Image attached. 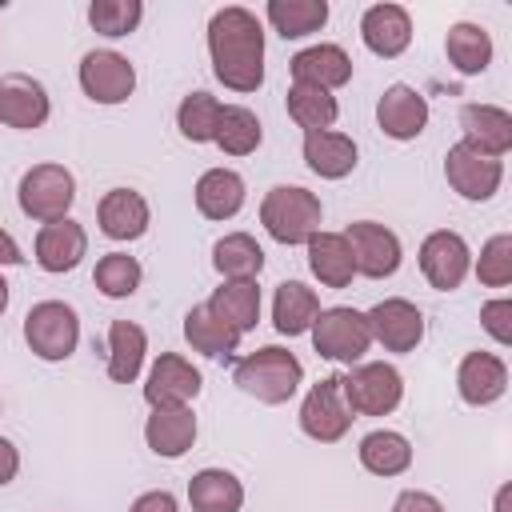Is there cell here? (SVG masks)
Returning a JSON list of instances; mask_svg holds the SVG:
<instances>
[{
	"label": "cell",
	"mask_w": 512,
	"mask_h": 512,
	"mask_svg": "<svg viewBox=\"0 0 512 512\" xmlns=\"http://www.w3.org/2000/svg\"><path fill=\"white\" fill-rule=\"evenodd\" d=\"M208 56L212 72L232 92H256L264 84V28L260 20L228 4L208 20Z\"/></svg>",
	"instance_id": "1"
},
{
	"label": "cell",
	"mask_w": 512,
	"mask_h": 512,
	"mask_svg": "<svg viewBox=\"0 0 512 512\" xmlns=\"http://www.w3.org/2000/svg\"><path fill=\"white\" fill-rule=\"evenodd\" d=\"M232 380H236L240 392L256 396L260 404H284V400L296 396V388L304 380V364L288 348L268 344V348H256V352L240 356L236 368H232Z\"/></svg>",
	"instance_id": "2"
},
{
	"label": "cell",
	"mask_w": 512,
	"mask_h": 512,
	"mask_svg": "<svg viewBox=\"0 0 512 512\" xmlns=\"http://www.w3.org/2000/svg\"><path fill=\"white\" fill-rule=\"evenodd\" d=\"M320 216V196L300 184H276L260 204V224L280 244H308V236L320 232Z\"/></svg>",
	"instance_id": "3"
},
{
	"label": "cell",
	"mask_w": 512,
	"mask_h": 512,
	"mask_svg": "<svg viewBox=\"0 0 512 512\" xmlns=\"http://www.w3.org/2000/svg\"><path fill=\"white\" fill-rule=\"evenodd\" d=\"M340 396L352 416H388L404 400V380L392 364L368 360V364H352L340 376Z\"/></svg>",
	"instance_id": "4"
},
{
	"label": "cell",
	"mask_w": 512,
	"mask_h": 512,
	"mask_svg": "<svg viewBox=\"0 0 512 512\" xmlns=\"http://www.w3.org/2000/svg\"><path fill=\"white\" fill-rule=\"evenodd\" d=\"M312 344H316V352L324 356V360H332V364H360L364 360V352L372 348V332H368V320H364V312H356V308H320V316L312 320Z\"/></svg>",
	"instance_id": "5"
},
{
	"label": "cell",
	"mask_w": 512,
	"mask_h": 512,
	"mask_svg": "<svg viewBox=\"0 0 512 512\" xmlns=\"http://www.w3.org/2000/svg\"><path fill=\"white\" fill-rule=\"evenodd\" d=\"M16 200H20V212L28 220H40V224H52V220H64L72 200H76V180L64 164H36L20 176V188H16Z\"/></svg>",
	"instance_id": "6"
},
{
	"label": "cell",
	"mask_w": 512,
	"mask_h": 512,
	"mask_svg": "<svg viewBox=\"0 0 512 512\" xmlns=\"http://www.w3.org/2000/svg\"><path fill=\"white\" fill-rule=\"evenodd\" d=\"M24 340L40 360H68L80 344V320L64 300H40L24 316Z\"/></svg>",
	"instance_id": "7"
},
{
	"label": "cell",
	"mask_w": 512,
	"mask_h": 512,
	"mask_svg": "<svg viewBox=\"0 0 512 512\" xmlns=\"http://www.w3.org/2000/svg\"><path fill=\"white\" fill-rule=\"evenodd\" d=\"M80 88L96 104H124L136 92V68L112 48H92L80 60Z\"/></svg>",
	"instance_id": "8"
},
{
	"label": "cell",
	"mask_w": 512,
	"mask_h": 512,
	"mask_svg": "<svg viewBox=\"0 0 512 512\" xmlns=\"http://www.w3.org/2000/svg\"><path fill=\"white\" fill-rule=\"evenodd\" d=\"M352 420L356 416L348 412V404L340 396V376H324L320 384L308 388V396L300 404V428H304V436H312L320 444H336L352 428Z\"/></svg>",
	"instance_id": "9"
},
{
	"label": "cell",
	"mask_w": 512,
	"mask_h": 512,
	"mask_svg": "<svg viewBox=\"0 0 512 512\" xmlns=\"http://www.w3.org/2000/svg\"><path fill=\"white\" fill-rule=\"evenodd\" d=\"M444 176L464 200H492L504 180V160L476 152L472 144H452L444 156Z\"/></svg>",
	"instance_id": "10"
},
{
	"label": "cell",
	"mask_w": 512,
	"mask_h": 512,
	"mask_svg": "<svg viewBox=\"0 0 512 512\" xmlns=\"http://www.w3.org/2000/svg\"><path fill=\"white\" fill-rule=\"evenodd\" d=\"M344 240L352 248V264H356L360 276L384 280V276H392L400 268L404 252H400V236L392 228H384L376 220H356V224H348Z\"/></svg>",
	"instance_id": "11"
},
{
	"label": "cell",
	"mask_w": 512,
	"mask_h": 512,
	"mask_svg": "<svg viewBox=\"0 0 512 512\" xmlns=\"http://www.w3.org/2000/svg\"><path fill=\"white\" fill-rule=\"evenodd\" d=\"M468 268H472V252H468V244H464L460 232L440 228V232H428L424 236V244H420V272H424V280L436 292L460 288L464 276H468Z\"/></svg>",
	"instance_id": "12"
},
{
	"label": "cell",
	"mask_w": 512,
	"mask_h": 512,
	"mask_svg": "<svg viewBox=\"0 0 512 512\" xmlns=\"http://www.w3.org/2000/svg\"><path fill=\"white\" fill-rule=\"evenodd\" d=\"M364 320H368L372 340L384 352H412L424 340V312L404 296L380 300L372 312H364Z\"/></svg>",
	"instance_id": "13"
},
{
	"label": "cell",
	"mask_w": 512,
	"mask_h": 512,
	"mask_svg": "<svg viewBox=\"0 0 512 512\" xmlns=\"http://www.w3.org/2000/svg\"><path fill=\"white\" fill-rule=\"evenodd\" d=\"M200 396V372L192 368V360L176 356V352H164L152 372H148V384H144V400L152 408H184Z\"/></svg>",
	"instance_id": "14"
},
{
	"label": "cell",
	"mask_w": 512,
	"mask_h": 512,
	"mask_svg": "<svg viewBox=\"0 0 512 512\" xmlns=\"http://www.w3.org/2000/svg\"><path fill=\"white\" fill-rule=\"evenodd\" d=\"M48 112H52V104H48V92L40 80L20 76V72L0 80V124L32 132L48 120Z\"/></svg>",
	"instance_id": "15"
},
{
	"label": "cell",
	"mask_w": 512,
	"mask_h": 512,
	"mask_svg": "<svg viewBox=\"0 0 512 512\" xmlns=\"http://www.w3.org/2000/svg\"><path fill=\"white\" fill-rule=\"evenodd\" d=\"M288 72H292V84L332 92V88H344L352 80V56L340 44H312L288 60Z\"/></svg>",
	"instance_id": "16"
},
{
	"label": "cell",
	"mask_w": 512,
	"mask_h": 512,
	"mask_svg": "<svg viewBox=\"0 0 512 512\" xmlns=\"http://www.w3.org/2000/svg\"><path fill=\"white\" fill-rule=\"evenodd\" d=\"M376 124L392 140H416L428 124V100L412 84H392L376 100Z\"/></svg>",
	"instance_id": "17"
},
{
	"label": "cell",
	"mask_w": 512,
	"mask_h": 512,
	"mask_svg": "<svg viewBox=\"0 0 512 512\" xmlns=\"http://www.w3.org/2000/svg\"><path fill=\"white\" fill-rule=\"evenodd\" d=\"M508 388V364L496 356V352H468L456 368V392L464 404L472 408H484V404H496Z\"/></svg>",
	"instance_id": "18"
},
{
	"label": "cell",
	"mask_w": 512,
	"mask_h": 512,
	"mask_svg": "<svg viewBox=\"0 0 512 512\" xmlns=\"http://www.w3.org/2000/svg\"><path fill=\"white\" fill-rule=\"evenodd\" d=\"M360 40L368 52L392 60L412 44V16L400 4H372L360 16Z\"/></svg>",
	"instance_id": "19"
},
{
	"label": "cell",
	"mask_w": 512,
	"mask_h": 512,
	"mask_svg": "<svg viewBox=\"0 0 512 512\" xmlns=\"http://www.w3.org/2000/svg\"><path fill=\"white\" fill-rule=\"evenodd\" d=\"M460 128H464V144H472L484 156L504 160V152L512 148V116L500 104H464Z\"/></svg>",
	"instance_id": "20"
},
{
	"label": "cell",
	"mask_w": 512,
	"mask_h": 512,
	"mask_svg": "<svg viewBox=\"0 0 512 512\" xmlns=\"http://www.w3.org/2000/svg\"><path fill=\"white\" fill-rule=\"evenodd\" d=\"M96 220H100V232H104L108 240H140V236L148 232L152 212H148V200H144L140 192H132V188H112V192L100 196Z\"/></svg>",
	"instance_id": "21"
},
{
	"label": "cell",
	"mask_w": 512,
	"mask_h": 512,
	"mask_svg": "<svg viewBox=\"0 0 512 512\" xmlns=\"http://www.w3.org/2000/svg\"><path fill=\"white\" fill-rule=\"evenodd\" d=\"M88 252V232L76 220H52L36 232V264L44 272H72Z\"/></svg>",
	"instance_id": "22"
},
{
	"label": "cell",
	"mask_w": 512,
	"mask_h": 512,
	"mask_svg": "<svg viewBox=\"0 0 512 512\" xmlns=\"http://www.w3.org/2000/svg\"><path fill=\"white\" fill-rule=\"evenodd\" d=\"M144 440L164 460L184 456L196 444V416H192V408L188 404L184 408H152V416L144 424Z\"/></svg>",
	"instance_id": "23"
},
{
	"label": "cell",
	"mask_w": 512,
	"mask_h": 512,
	"mask_svg": "<svg viewBox=\"0 0 512 512\" xmlns=\"http://www.w3.org/2000/svg\"><path fill=\"white\" fill-rule=\"evenodd\" d=\"M308 268L324 288H348L356 276L352 248L344 232H312L308 236Z\"/></svg>",
	"instance_id": "24"
},
{
	"label": "cell",
	"mask_w": 512,
	"mask_h": 512,
	"mask_svg": "<svg viewBox=\"0 0 512 512\" xmlns=\"http://www.w3.org/2000/svg\"><path fill=\"white\" fill-rule=\"evenodd\" d=\"M304 164L320 180H344L356 168V140L344 132H304Z\"/></svg>",
	"instance_id": "25"
},
{
	"label": "cell",
	"mask_w": 512,
	"mask_h": 512,
	"mask_svg": "<svg viewBox=\"0 0 512 512\" xmlns=\"http://www.w3.org/2000/svg\"><path fill=\"white\" fill-rule=\"evenodd\" d=\"M148 336L132 320H112L108 324V380L112 384H132L144 368Z\"/></svg>",
	"instance_id": "26"
},
{
	"label": "cell",
	"mask_w": 512,
	"mask_h": 512,
	"mask_svg": "<svg viewBox=\"0 0 512 512\" xmlns=\"http://www.w3.org/2000/svg\"><path fill=\"white\" fill-rule=\"evenodd\" d=\"M196 208L208 220H232L244 208V180L232 168H208L196 180Z\"/></svg>",
	"instance_id": "27"
},
{
	"label": "cell",
	"mask_w": 512,
	"mask_h": 512,
	"mask_svg": "<svg viewBox=\"0 0 512 512\" xmlns=\"http://www.w3.org/2000/svg\"><path fill=\"white\" fill-rule=\"evenodd\" d=\"M188 504H192V512H240L244 484L224 468H200L188 480Z\"/></svg>",
	"instance_id": "28"
},
{
	"label": "cell",
	"mask_w": 512,
	"mask_h": 512,
	"mask_svg": "<svg viewBox=\"0 0 512 512\" xmlns=\"http://www.w3.org/2000/svg\"><path fill=\"white\" fill-rule=\"evenodd\" d=\"M320 316V300L308 284L300 280H284L272 296V324L280 336H300L312 328V320Z\"/></svg>",
	"instance_id": "29"
},
{
	"label": "cell",
	"mask_w": 512,
	"mask_h": 512,
	"mask_svg": "<svg viewBox=\"0 0 512 512\" xmlns=\"http://www.w3.org/2000/svg\"><path fill=\"white\" fill-rule=\"evenodd\" d=\"M184 340L192 344V352H204V356L220 360V356H232L236 352L240 332L232 324H224L208 304H196L184 316Z\"/></svg>",
	"instance_id": "30"
},
{
	"label": "cell",
	"mask_w": 512,
	"mask_h": 512,
	"mask_svg": "<svg viewBox=\"0 0 512 512\" xmlns=\"http://www.w3.org/2000/svg\"><path fill=\"white\" fill-rule=\"evenodd\" d=\"M444 52L452 60V68L460 76H480L488 64H492V36L480 28V24H452L448 36H444Z\"/></svg>",
	"instance_id": "31"
},
{
	"label": "cell",
	"mask_w": 512,
	"mask_h": 512,
	"mask_svg": "<svg viewBox=\"0 0 512 512\" xmlns=\"http://www.w3.org/2000/svg\"><path fill=\"white\" fill-rule=\"evenodd\" d=\"M208 308H212L224 324H232V328L244 336V332L256 328V320H260V288H256V280H224V284L212 292Z\"/></svg>",
	"instance_id": "32"
},
{
	"label": "cell",
	"mask_w": 512,
	"mask_h": 512,
	"mask_svg": "<svg viewBox=\"0 0 512 512\" xmlns=\"http://www.w3.org/2000/svg\"><path fill=\"white\" fill-rule=\"evenodd\" d=\"M356 452H360V464H364L372 476H400V472H408V464H412V444H408V436H400V432H392V428L368 432Z\"/></svg>",
	"instance_id": "33"
},
{
	"label": "cell",
	"mask_w": 512,
	"mask_h": 512,
	"mask_svg": "<svg viewBox=\"0 0 512 512\" xmlns=\"http://www.w3.org/2000/svg\"><path fill=\"white\" fill-rule=\"evenodd\" d=\"M268 24L284 36V40H300L312 36L328 24V0H268Z\"/></svg>",
	"instance_id": "34"
},
{
	"label": "cell",
	"mask_w": 512,
	"mask_h": 512,
	"mask_svg": "<svg viewBox=\"0 0 512 512\" xmlns=\"http://www.w3.org/2000/svg\"><path fill=\"white\" fill-rule=\"evenodd\" d=\"M212 264L224 280H256L264 268V248L248 232H228L212 248Z\"/></svg>",
	"instance_id": "35"
},
{
	"label": "cell",
	"mask_w": 512,
	"mask_h": 512,
	"mask_svg": "<svg viewBox=\"0 0 512 512\" xmlns=\"http://www.w3.org/2000/svg\"><path fill=\"white\" fill-rule=\"evenodd\" d=\"M288 116L304 128V132H328L340 116V104L332 92L324 88H308V84H292L288 88Z\"/></svg>",
	"instance_id": "36"
},
{
	"label": "cell",
	"mask_w": 512,
	"mask_h": 512,
	"mask_svg": "<svg viewBox=\"0 0 512 512\" xmlns=\"http://www.w3.org/2000/svg\"><path fill=\"white\" fill-rule=\"evenodd\" d=\"M260 140H264V132H260L256 112L244 104H224L212 144H220V152H228V156H248L260 148Z\"/></svg>",
	"instance_id": "37"
},
{
	"label": "cell",
	"mask_w": 512,
	"mask_h": 512,
	"mask_svg": "<svg viewBox=\"0 0 512 512\" xmlns=\"http://www.w3.org/2000/svg\"><path fill=\"white\" fill-rule=\"evenodd\" d=\"M220 112H224V104H220L212 92H192V96H184L180 108H176L180 136L192 140V144H208V140H216Z\"/></svg>",
	"instance_id": "38"
},
{
	"label": "cell",
	"mask_w": 512,
	"mask_h": 512,
	"mask_svg": "<svg viewBox=\"0 0 512 512\" xmlns=\"http://www.w3.org/2000/svg\"><path fill=\"white\" fill-rule=\"evenodd\" d=\"M92 280H96V288H100L108 300H124V296H132V292L140 288L144 268H140V260L128 256V252H108V256L96 260Z\"/></svg>",
	"instance_id": "39"
},
{
	"label": "cell",
	"mask_w": 512,
	"mask_h": 512,
	"mask_svg": "<svg viewBox=\"0 0 512 512\" xmlns=\"http://www.w3.org/2000/svg\"><path fill=\"white\" fill-rule=\"evenodd\" d=\"M144 16V4L140 0H92L88 4V24L104 36H128L136 32Z\"/></svg>",
	"instance_id": "40"
},
{
	"label": "cell",
	"mask_w": 512,
	"mask_h": 512,
	"mask_svg": "<svg viewBox=\"0 0 512 512\" xmlns=\"http://www.w3.org/2000/svg\"><path fill=\"white\" fill-rule=\"evenodd\" d=\"M476 280H480L484 288H504V284H512V236H508V232L492 236V240L480 248Z\"/></svg>",
	"instance_id": "41"
},
{
	"label": "cell",
	"mask_w": 512,
	"mask_h": 512,
	"mask_svg": "<svg viewBox=\"0 0 512 512\" xmlns=\"http://www.w3.org/2000/svg\"><path fill=\"white\" fill-rule=\"evenodd\" d=\"M480 324L484 332L496 340V344H512V300L500 296V300H488L480 308Z\"/></svg>",
	"instance_id": "42"
},
{
	"label": "cell",
	"mask_w": 512,
	"mask_h": 512,
	"mask_svg": "<svg viewBox=\"0 0 512 512\" xmlns=\"http://www.w3.org/2000/svg\"><path fill=\"white\" fill-rule=\"evenodd\" d=\"M392 512H444V504L432 496V492H420V488H408L396 496Z\"/></svg>",
	"instance_id": "43"
},
{
	"label": "cell",
	"mask_w": 512,
	"mask_h": 512,
	"mask_svg": "<svg viewBox=\"0 0 512 512\" xmlns=\"http://www.w3.org/2000/svg\"><path fill=\"white\" fill-rule=\"evenodd\" d=\"M128 512H180V504H176V496L172 492H144V496H136V504L128 508Z\"/></svg>",
	"instance_id": "44"
},
{
	"label": "cell",
	"mask_w": 512,
	"mask_h": 512,
	"mask_svg": "<svg viewBox=\"0 0 512 512\" xmlns=\"http://www.w3.org/2000/svg\"><path fill=\"white\" fill-rule=\"evenodd\" d=\"M16 472H20V452H16V444H12V440H4V436H0V488H4V484H12V480H16Z\"/></svg>",
	"instance_id": "45"
},
{
	"label": "cell",
	"mask_w": 512,
	"mask_h": 512,
	"mask_svg": "<svg viewBox=\"0 0 512 512\" xmlns=\"http://www.w3.org/2000/svg\"><path fill=\"white\" fill-rule=\"evenodd\" d=\"M24 256H20V244L0 228V264H20Z\"/></svg>",
	"instance_id": "46"
},
{
	"label": "cell",
	"mask_w": 512,
	"mask_h": 512,
	"mask_svg": "<svg viewBox=\"0 0 512 512\" xmlns=\"http://www.w3.org/2000/svg\"><path fill=\"white\" fill-rule=\"evenodd\" d=\"M508 496H512V488L504 484V488L496 492V512H508Z\"/></svg>",
	"instance_id": "47"
},
{
	"label": "cell",
	"mask_w": 512,
	"mask_h": 512,
	"mask_svg": "<svg viewBox=\"0 0 512 512\" xmlns=\"http://www.w3.org/2000/svg\"><path fill=\"white\" fill-rule=\"evenodd\" d=\"M4 308H8V280L0 276V316H4Z\"/></svg>",
	"instance_id": "48"
}]
</instances>
